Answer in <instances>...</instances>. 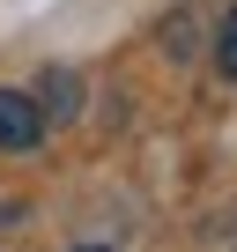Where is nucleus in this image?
<instances>
[{
	"label": "nucleus",
	"mask_w": 237,
	"mask_h": 252,
	"mask_svg": "<svg viewBox=\"0 0 237 252\" xmlns=\"http://www.w3.org/2000/svg\"><path fill=\"white\" fill-rule=\"evenodd\" d=\"M45 141V104L30 89H0V149L8 156H30Z\"/></svg>",
	"instance_id": "nucleus-1"
},
{
	"label": "nucleus",
	"mask_w": 237,
	"mask_h": 252,
	"mask_svg": "<svg viewBox=\"0 0 237 252\" xmlns=\"http://www.w3.org/2000/svg\"><path fill=\"white\" fill-rule=\"evenodd\" d=\"M215 67L237 82V8H230V15H222V30H215Z\"/></svg>",
	"instance_id": "nucleus-2"
}]
</instances>
